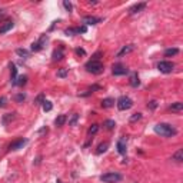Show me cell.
<instances>
[{
  "label": "cell",
  "mask_w": 183,
  "mask_h": 183,
  "mask_svg": "<svg viewBox=\"0 0 183 183\" xmlns=\"http://www.w3.org/2000/svg\"><path fill=\"white\" fill-rule=\"evenodd\" d=\"M155 133L160 135L162 137H172L178 133V130L169 123H159L155 126Z\"/></svg>",
  "instance_id": "6da1fadb"
},
{
  "label": "cell",
  "mask_w": 183,
  "mask_h": 183,
  "mask_svg": "<svg viewBox=\"0 0 183 183\" xmlns=\"http://www.w3.org/2000/svg\"><path fill=\"white\" fill-rule=\"evenodd\" d=\"M85 67H86V70L89 72V73H93V75H100L103 72V63L102 62H99V60H89L86 65H85Z\"/></svg>",
  "instance_id": "7a4b0ae2"
},
{
  "label": "cell",
  "mask_w": 183,
  "mask_h": 183,
  "mask_svg": "<svg viewBox=\"0 0 183 183\" xmlns=\"http://www.w3.org/2000/svg\"><path fill=\"white\" fill-rule=\"evenodd\" d=\"M100 180L103 183H117L122 180V175L120 173H116V172H109V173H104L100 176Z\"/></svg>",
  "instance_id": "3957f363"
},
{
  "label": "cell",
  "mask_w": 183,
  "mask_h": 183,
  "mask_svg": "<svg viewBox=\"0 0 183 183\" xmlns=\"http://www.w3.org/2000/svg\"><path fill=\"white\" fill-rule=\"evenodd\" d=\"M132 106H133V100H132L130 97H127V96L119 97V100H117L119 110H127V109H130Z\"/></svg>",
  "instance_id": "277c9868"
},
{
  "label": "cell",
  "mask_w": 183,
  "mask_h": 183,
  "mask_svg": "<svg viewBox=\"0 0 183 183\" xmlns=\"http://www.w3.org/2000/svg\"><path fill=\"white\" fill-rule=\"evenodd\" d=\"M157 69L160 70L162 73H172L173 69H175V63L167 62V60H162L157 63Z\"/></svg>",
  "instance_id": "5b68a950"
},
{
  "label": "cell",
  "mask_w": 183,
  "mask_h": 183,
  "mask_svg": "<svg viewBox=\"0 0 183 183\" xmlns=\"http://www.w3.org/2000/svg\"><path fill=\"white\" fill-rule=\"evenodd\" d=\"M127 72H129V69H127L124 65H122V63H116V65H113V67H112V73H113L114 76H123V75H126Z\"/></svg>",
  "instance_id": "8992f818"
},
{
  "label": "cell",
  "mask_w": 183,
  "mask_h": 183,
  "mask_svg": "<svg viewBox=\"0 0 183 183\" xmlns=\"http://www.w3.org/2000/svg\"><path fill=\"white\" fill-rule=\"evenodd\" d=\"M47 42V36L46 34H43L42 37L39 39L37 42H33L32 43V52H40L42 49H43V46H44V43Z\"/></svg>",
  "instance_id": "52a82bcc"
},
{
  "label": "cell",
  "mask_w": 183,
  "mask_h": 183,
  "mask_svg": "<svg viewBox=\"0 0 183 183\" xmlns=\"http://www.w3.org/2000/svg\"><path fill=\"white\" fill-rule=\"evenodd\" d=\"M87 32V27L86 26H80V27H69L66 29L65 33L67 36H75V34H80V33H86Z\"/></svg>",
  "instance_id": "ba28073f"
},
{
  "label": "cell",
  "mask_w": 183,
  "mask_h": 183,
  "mask_svg": "<svg viewBox=\"0 0 183 183\" xmlns=\"http://www.w3.org/2000/svg\"><path fill=\"white\" fill-rule=\"evenodd\" d=\"M27 143V139H17L16 142H13L10 146H9V150L10 152H14V150H19V149H23V146Z\"/></svg>",
  "instance_id": "9c48e42d"
},
{
  "label": "cell",
  "mask_w": 183,
  "mask_h": 183,
  "mask_svg": "<svg viewBox=\"0 0 183 183\" xmlns=\"http://www.w3.org/2000/svg\"><path fill=\"white\" fill-rule=\"evenodd\" d=\"M102 20H103L102 17H96V16H86V17H83V23H85V26H93V24L100 23Z\"/></svg>",
  "instance_id": "30bf717a"
},
{
  "label": "cell",
  "mask_w": 183,
  "mask_h": 183,
  "mask_svg": "<svg viewBox=\"0 0 183 183\" xmlns=\"http://www.w3.org/2000/svg\"><path fill=\"white\" fill-rule=\"evenodd\" d=\"M146 6H147V5H146L145 2H142V3H136V5H133L129 9V14H136V13H139V11H142L143 9H145Z\"/></svg>",
  "instance_id": "8fae6325"
},
{
  "label": "cell",
  "mask_w": 183,
  "mask_h": 183,
  "mask_svg": "<svg viewBox=\"0 0 183 183\" xmlns=\"http://www.w3.org/2000/svg\"><path fill=\"white\" fill-rule=\"evenodd\" d=\"M133 50H135V44H127V46H123V47L117 52V57H123L124 54H129L130 52H133Z\"/></svg>",
  "instance_id": "7c38bea8"
},
{
  "label": "cell",
  "mask_w": 183,
  "mask_h": 183,
  "mask_svg": "<svg viewBox=\"0 0 183 183\" xmlns=\"http://www.w3.org/2000/svg\"><path fill=\"white\" fill-rule=\"evenodd\" d=\"M126 140H124V137H122V139L117 140V152L120 153V155H126Z\"/></svg>",
  "instance_id": "4fadbf2b"
},
{
  "label": "cell",
  "mask_w": 183,
  "mask_h": 183,
  "mask_svg": "<svg viewBox=\"0 0 183 183\" xmlns=\"http://www.w3.org/2000/svg\"><path fill=\"white\" fill-rule=\"evenodd\" d=\"M63 56H65V53H63V47L56 49V50L53 52V54H52L53 60H62L63 59Z\"/></svg>",
  "instance_id": "5bb4252c"
},
{
  "label": "cell",
  "mask_w": 183,
  "mask_h": 183,
  "mask_svg": "<svg viewBox=\"0 0 183 183\" xmlns=\"http://www.w3.org/2000/svg\"><path fill=\"white\" fill-rule=\"evenodd\" d=\"M130 86L132 87H137L140 85V80H139V76H137V73H133V75L130 76Z\"/></svg>",
  "instance_id": "9a60e30c"
},
{
  "label": "cell",
  "mask_w": 183,
  "mask_h": 183,
  "mask_svg": "<svg viewBox=\"0 0 183 183\" xmlns=\"http://www.w3.org/2000/svg\"><path fill=\"white\" fill-rule=\"evenodd\" d=\"M113 104H114V100L112 99V97H106V99H103V100H102V108L103 109L112 108Z\"/></svg>",
  "instance_id": "2e32d148"
},
{
  "label": "cell",
  "mask_w": 183,
  "mask_h": 183,
  "mask_svg": "<svg viewBox=\"0 0 183 183\" xmlns=\"http://www.w3.org/2000/svg\"><path fill=\"white\" fill-rule=\"evenodd\" d=\"M66 120H67V117H66V114H59L57 117H56V120H54V124L56 126H63V124L66 123Z\"/></svg>",
  "instance_id": "e0dca14e"
},
{
  "label": "cell",
  "mask_w": 183,
  "mask_h": 183,
  "mask_svg": "<svg viewBox=\"0 0 183 183\" xmlns=\"http://www.w3.org/2000/svg\"><path fill=\"white\" fill-rule=\"evenodd\" d=\"M26 82H27V76H19L17 80L13 82V85H14V86H24Z\"/></svg>",
  "instance_id": "ac0fdd59"
},
{
  "label": "cell",
  "mask_w": 183,
  "mask_h": 183,
  "mask_svg": "<svg viewBox=\"0 0 183 183\" xmlns=\"http://www.w3.org/2000/svg\"><path fill=\"white\" fill-rule=\"evenodd\" d=\"M11 27H13V22H11V20H7V22H6L5 24H3V26L0 27V34H2V33L9 32V30H10Z\"/></svg>",
  "instance_id": "d6986e66"
},
{
  "label": "cell",
  "mask_w": 183,
  "mask_h": 183,
  "mask_svg": "<svg viewBox=\"0 0 183 183\" xmlns=\"http://www.w3.org/2000/svg\"><path fill=\"white\" fill-rule=\"evenodd\" d=\"M109 147V142H103V143H100V145L97 146V155H102V153H104V152L108 150Z\"/></svg>",
  "instance_id": "ffe728a7"
},
{
  "label": "cell",
  "mask_w": 183,
  "mask_h": 183,
  "mask_svg": "<svg viewBox=\"0 0 183 183\" xmlns=\"http://www.w3.org/2000/svg\"><path fill=\"white\" fill-rule=\"evenodd\" d=\"M172 160H175V162H178V163H180V162L183 160V150L182 149H179L175 155L172 156Z\"/></svg>",
  "instance_id": "44dd1931"
},
{
  "label": "cell",
  "mask_w": 183,
  "mask_h": 183,
  "mask_svg": "<svg viewBox=\"0 0 183 183\" xmlns=\"http://www.w3.org/2000/svg\"><path fill=\"white\" fill-rule=\"evenodd\" d=\"M170 110L172 112H180V110H183V103L182 102H176V103H173L172 106H170Z\"/></svg>",
  "instance_id": "7402d4cb"
},
{
  "label": "cell",
  "mask_w": 183,
  "mask_h": 183,
  "mask_svg": "<svg viewBox=\"0 0 183 183\" xmlns=\"http://www.w3.org/2000/svg\"><path fill=\"white\" fill-rule=\"evenodd\" d=\"M178 53H179V49H176V47H172V49H167V50H165V56H166V57L176 56Z\"/></svg>",
  "instance_id": "603a6c76"
},
{
  "label": "cell",
  "mask_w": 183,
  "mask_h": 183,
  "mask_svg": "<svg viewBox=\"0 0 183 183\" xmlns=\"http://www.w3.org/2000/svg\"><path fill=\"white\" fill-rule=\"evenodd\" d=\"M42 108H43L44 112H50V110L53 109V104H52V102H50V100H43V103H42Z\"/></svg>",
  "instance_id": "cb8c5ba5"
},
{
  "label": "cell",
  "mask_w": 183,
  "mask_h": 183,
  "mask_svg": "<svg viewBox=\"0 0 183 183\" xmlns=\"http://www.w3.org/2000/svg\"><path fill=\"white\" fill-rule=\"evenodd\" d=\"M14 119V113H7L3 116V119H2V122H3V124H7L9 122H11Z\"/></svg>",
  "instance_id": "d4e9b609"
},
{
  "label": "cell",
  "mask_w": 183,
  "mask_h": 183,
  "mask_svg": "<svg viewBox=\"0 0 183 183\" xmlns=\"http://www.w3.org/2000/svg\"><path fill=\"white\" fill-rule=\"evenodd\" d=\"M104 126H106V129H108V130H113L114 126H116V122L112 120V119H108V120L104 122Z\"/></svg>",
  "instance_id": "484cf974"
},
{
  "label": "cell",
  "mask_w": 183,
  "mask_h": 183,
  "mask_svg": "<svg viewBox=\"0 0 183 183\" xmlns=\"http://www.w3.org/2000/svg\"><path fill=\"white\" fill-rule=\"evenodd\" d=\"M16 53L19 54V56H22V57H29V52H27L26 49H17L16 50Z\"/></svg>",
  "instance_id": "4316f807"
},
{
  "label": "cell",
  "mask_w": 183,
  "mask_h": 183,
  "mask_svg": "<svg viewBox=\"0 0 183 183\" xmlns=\"http://www.w3.org/2000/svg\"><path fill=\"white\" fill-rule=\"evenodd\" d=\"M140 119H142V113H133L130 116V123H135V122L140 120Z\"/></svg>",
  "instance_id": "83f0119b"
},
{
  "label": "cell",
  "mask_w": 183,
  "mask_h": 183,
  "mask_svg": "<svg viewBox=\"0 0 183 183\" xmlns=\"http://www.w3.org/2000/svg\"><path fill=\"white\" fill-rule=\"evenodd\" d=\"M97 130H99V124H96V123L92 124L90 129H89V135H90V136H92V135H96Z\"/></svg>",
  "instance_id": "f1b7e54d"
},
{
  "label": "cell",
  "mask_w": 183,
  "mask_h": 183,
  "mask_svg": "<svg viewBox=\"0 0 183 183\" xmlns=\"http://www.w3.org/2000/svg\"><path fill=\"white\" fill-rule=\"evenodd\" d=\"M10 72H11V79H13V80H16L17 69H16V66L13 65V63H10Z\"/></svg>",
  "instance_id": "f546056e"
},
{
  "label": "cell",
  "mask_w": 183,
  "mask_h": 183,
  "mask_svg": "<svg viewBox=\"0 0 183 183\" xmlns=\"http://www.w3.org/2000/svg\"><path fill=\"white\" fill-rule=\"evenodd\" d=\"M77 120H79V114L75 113L73 116H72V119H70L69 124H70V126H76V123H77Z\"/></svg>",
  "instance_id": "4dcf8cb0"
},
{
  "label": "cell",
  "mask_w": 183,
  "mask_h": 183,
  "mask_svg": "<svg viewBox=\"0 0 183 183\" xmlns=\"http://www.w3.org/2000/svg\"><path fill=\"white\" fill-rule=\"evenodd\" d=\"M69 73V70L67 69H59L57 70V77H66Z\"/></svg>",
  "instance_id": "1f68e13d"
},
{
  "label": "cell",
  "mask_w": 183,
  "mask_h": 183,
  "mask_svg": "<svg viewBox=\"0 0 183 183\" xmlns=\"http://www.w3.org/2000/svg\"><path fill=\"white\" fill-rule=\"evenodd\" d=\"M24 99H26V95H24V93H17L16 96H14V100H16V102H23V100H24Z\"/></svg>",
  "instance_id": "d6a6232c"
},
{
  "label": "cell",
  "mask_w": 183,
  "mask_h": 183,
  "mask_svg": "<svg viewBox=\"0 0 183 183\" xmlns=\"http://www.w3.org/2000/svg\"><path fill=\"white\" fill-rule=\"evenodd\" d=\"M63 6H65V9L67 11L73 10V6H72V3H70V2H67V0H65V2H63Z\"/></svg>",
  "instance_id": "836d02e7"
},
{
  "label": "cell",
  "mask_w": 183,
  "mask_h": 183,
  "mask_svg": "<svg viewBox=\"0 0 183 183\" xmlns=\"http://www.w3.org/2000/svg\"><path fill=\"white\" fill-rule=\"evenodd\" d=\"M147 108L150 109V110H155V109L157 108V102H156V100H152V102H149V103H147Z\"/></svg>",
  "instance_id": "e575fe53"
},
{
  "label": "cell",
  "mask_w": 183,
  "mask_h": 183,
  "mask_svg": "<svg viewBox=\"0 0 183 183\" xmlns=\"http://www.w3.org/2000/svg\"><path fill=\"white\" fill-rule=\"evenodd\" d=\"M6 104H7V97L2 96V97H0V108H5Z\"/></svg>",
  "instance_id": "d590c367"
},
{
  "label": "cell",
  "mask_w": 183,
  "mask_h": 183,
  "mask_svg": "<svg viewBox=\"0 0 183 183\" xmlns=\"http://www.w3.org/2000/svg\"><path fill=\"white\" fill-rule=\"evenodd\" d=\"M76 53L77 54H86V52H85L83 49H76Z\"/></svg>",
  "instance_id": "8d00e7d4"
},
{
  "label": "cell",
  "mask_w": 183,
  "mask_h": 183,
  "mask_svg": "<svg viewBox=\"0 0 183 183\" xmlns=\"http://www.w3.org/2000/svg\"><path fill=\"white\" fill-rule=\"evenodd\" d=\"M6 16V10L5 9H0V19H3Z\"/></svg>",
  "instance_id": "74e56055"
},
{
  "label": "cell",
  "mask_w": 183,
  "mask_h": 183,
  "mask_svg": "<svg viewBox=\"0 0 183 183\" xmlns=\"http://www.w3.org/2000/svg\"><path fill=\"white\" fill-rule=\"evenodd\" d=\"M40 102L43 103V95H40V96L37 97V104H40Z\"/></svg>",
  "instance_id": "f35d334b"
},
{
  "label": "cell",
  "mask_w": 183,
  "mask_h": 183,
  "mask_svg": "<svg viewBox=\"0 0 183 183\" xmlns=\"http://www.w3.org/2000/svg\"><path fill=\"white\" fill-rule=\"evenodd\" d=\"M46 132H47V127H43V129L39 130V133H40V135H42V133H46Z\"/></svg>",
  "instance_id": "ab89813d"
},
{
  "label": "cell",
  "mask_w": 183,
  "mask_h": 183,
  "mask_svg": "<svg viewBox=\"0 0 183 183\" xmlns=\"http://www.w3.org/2000/svg\"><path fill=\"white\" fill-rule=\"evenodd\" d=\"M56 183H62V182H60V180H57V182H56Z\"/></svg>",
  "instance_id": "60d3db41"
}]
</instances>
